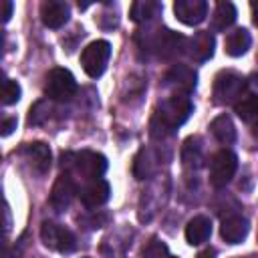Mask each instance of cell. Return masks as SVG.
Here are the masks:
<instances>
[{"mask_svg":"<svg viewBox=\"0 0 258 258\" xmlns=\"http://www.w3.org/2000/svg\"><path fill=\"white\" fill-rule=\"evenodd\" d=\"M191 113V101L187 95L183 93H173L171 97H167L161 107L155 111V115L151 117V135L155 139H163L167 135H171L179 125H183L187 121Z\"/></svg>","mask_w":258,"mask_h":258,"instance_id":"cell-1","label":"cell"},{"mask_svg":"<svg viewBox=\"0 0 258 258\" xmlns=\"http://www.w3.org/2000/svg\"><path fill=\"white\" fill-rule=\"evenodd\" d=\"M107 157L97 153V151H79V153H73V151H67L60 155V167L71 173V175H77L81 179H87V181H93V179H101L103 173L107 171Z\"/></svg>","mask_w":258,"mask_h":258,"instance_id":"cell-2","label":"cell"},{"mask_svg":"<svg viewBox=\"0 0 258 258\" xmlns=\"http://www.w3.org/2000/svg\"><path fill=\"white\" fill-rule=\"evenodd\" d=\"M246 91V79L236 71H222L214 81V101L218 105H236Z\"/></svg>","mask_w":258,"mask_h":258,"instance_id":"cell-3","label":"cell"},{"mask_svg":"<svg viewBox=\"0 0 258 258\" xmlns=\"http://www.w3.org/2000/svg\"><path fill=\"white\" fill-rule=\"evenodd\" d=\"M77 93V81L67 69H52L44 81V95L50 101H71Z\"/></svg>","mask_w":258,"mask_h":258,"instance_id":"cell-4","label":"cell"},{"mask_svg":"<svg viewBox=\"0 0 258 258\" xmlns=\"http://www.w3.org/2000/svg\"><path fill=\"white\" fill-rule=\"evenodd\" d=\"M109 56H111V44L107 40H93L81 52V67L91 79H97L105 73Z\"/></svg>","mask_w":258,"mask_h":258,"instance_id":"cell-5","label":"cell"},{"mask_svg":"<svg viewBox=\"0 0 258 258\" xmlns=\"http://www.w3.org/2000/svg\"><path fill=\"white\" fill-rule=\"evenodd\" d=\"M40 240H42V244L46 248L56 250L60 254H69V252H73L77 248L75 234L69 228H64V226H60L56 222H50V220L42 222V226H40Z\"/></svg>","mask_w":258,"mask_h":258,"instance_id":"cell-6","label":"cell"},{"mask_svg":"<svg viewBox=\"0 0 258 258\" xmlns=\"http://www.w3.org/2000/svg\"><path fill=\"white\" fill-rule=\"evenodd\" d=\"M238 169V157L230 149H220L210 159V183L214 187H224Z\"/></svg>","mask_w":258,"mask_h":258,"instance_id":"cell-7","label":"cell"},{"mask_svg":"<svg viewBox=\"0 0 258 258\" xmlns=\"http://www.w3.org/2000/svg\"><path fill=\"white\" fill-rule=\"evenodd\" d=\"M75 194H77V183H75L73 175L64 171V173H60V175L56 177V181H54V185H52V191H50V206H52L56 212H64V210L71 206Z\"/></svg>","mask_w":258,"mask_h":258,"instance_id":"cell-8","label":"cell"},{"mask_svg":"<svg viewBox=\"0 0 258 258\" xmlns=\"http://www.w3.org/2000/svg\"><path fill=\"white\" fill-rule=\"evenodd\" d=\"M175 18L187 26H196L206 20L208 16V2L206 0H177L173 4Z\"/></svg>","mask_w":258,"mask_h":258,"instance_id":"cell-9","label":"cell"},{"mask_svg":"<svg viewBox=\"0 0 258 258\" xmlns=\"http://www.w3.org/2000/svg\"><path fill=\"white\" fill-rule=\"evenodd\" d=\"M22 157L28 161V165L38 171V173H46L48 167H50V161H52V153H50V147L42 141H32V143H26L22 149H20Z\"/></svg>","mask_w":258,"mask_h":258,"instance_id":"cell-10","label":"cell"},{"mask_svg":"<svg viewBox=\"0 0 258 258\" xmlns=\"http://www.w3.org/2000/svg\"><path fill=\"white\" fill-rule=\"evenodd\" d=\"M71 8L62 0H46L40 4V20L46 28H60L69 22Z\"/></svg>","mask_w":258,"mask_h":258,"instance_id":"cell-11","label":"cell"},{"mask_svg":"<svg viewBox=\"0 0 258 258\" xmlns=\"http://www.w3.org/2000/svg\"><path fill=\"white\" fill-rule=\"evenodd\" d=\"M196 79H198V75H196V71L191 67H187V64H173L167 71V75H165V85L173 87L177 93L187 95L196 87Z\"/></svg>","mask_w":258,"mask_h":258,"instance_id":"cell-12","label":"cell"},{"mask_svg":"<svg viewBox=\"0 0 258 258\" xmlns=\"http://www.w3.org/2000/svg\"><path fill=\"white\" fill-rule=\"evenodd\" d=\"M79 196H81V202H83L85 208H89V210L101 208V206L109 200V196H111L109 181L103 179V177H101V179H93V181H89V183L79 191Z\"/></svg>","mask_w":258,"mask_h":258,"instance_id":"cell-13","label":"cell"},{"mask_svg":"<svg viewBox=\"0 0 258 258\" xmlns=\"http://www.w3.org/2000/svg\"><path fill=\"white\" fill-rule=\"evenodd\" d=\"M185 52L194 58V60H208L214 54V36L210 30H200L196 32L187 42H185Z\"/></svg>","mask_w":258,"mask_h":258,"instance_id":"cell-14","label":"cell"},{"mask_svg":"<svg viewBox=\"0 0 258 258\" xmlns=\"http://www.w3.org/2000/svg\"><path fill=\"white\" fill-rule=\"evenodd\" d=\"M248 230L250 224L242 216H228L220 226V234L228 244H240L248 236Z\"/></svg>","mask_w":258,"mask_h":258,"instance_id":"cell-15","label":"cell"},{"mask_svg":"<svg viewBox=\"0 0 258 258\" xmlns=\"http://www.w3.org/2000/svg\"><path fill=\"white\" fill-rule=\"evenodd\" d=\"M210 236H212V220L208 216L200 214V216H194L187 222V226H185V240H187V244H191V246L204 244Z\"/></svg>","mask_w":258,"mask_h":258,"instance_id":"cell-16","label":"cell"},{"mask_svg":"<svg viewBox=\"0 0 258 258\" xmlns=\"http://www.w3.org/2000/svg\"><path fill=\"white\" fill-rule=\"evenodd\" d=\"M250 44H252L250 32H248L246 28H236V30H232V32L226 36V40H224V50H226V54H230V56H242V54H246V50L250 48Z\"/></svg>","mask_w":258,"mask_h":258,"instance_id":"cell-17","label":"cell"},{"mask_svg":"<svg viewBox=\"0 0 258 258\" xmlns=\"http://www.w3.org/2000/svg\"><path fill=\"white\" fill-rule=\"evenodd\" d=\"M212 135L222 143V145H232L236 141V125L230 119V115H218L210 123Z\"/></svg>","mask_w":258,"mask_h":258,"instance_id":"cell-18","label":"cell"},{"mask_svg":"<svg viewBox=\"0 0 258 258\" xmlns=\"http://www.w3.org/2000/svg\"><path fill=\"white\" fill-rule=\"evenodd\" d=\"M161 12V4L153 0H137L129 8V16L133 22H149Z\"/></svg>","mask_w":258,"mask_h":258,"instance_id":"cell-19","label":"cell"},{"mask_svg":"<svg viewBox=\"0 0 258 258\" xmlns=\"http://www.w3.org/2000/svg\"><path fill=\"white\" fill-rule=\"evenodd\" d=\"M236 20V6L232 2H224L220 0L214 8V14H212V26L216 30H226L228 26H232Z\"/></svg>","mask_w":258,"mask_h":258,"instance_id":"cell-20","label":"cell"},{"mask_svg":"<svg viewBox=\"0 0 258 258\" xmlns=\"http://www.w3.org/2000/svg\"><path fill=\"white\" fill-rule=\"evenodd\" d=\"M236 115L246 121V123H254L258 119V95H246L242 97L236 105H234Z\"/></svg>","mask_w":258,"mask_h":258,"instance_id":"cell-21","label":"cell"},{"mask_svg":"<svg viewBox=\"0 0 258 258\" xmlns=\"http://www.w3.org/2000/svg\"><path fill=\"white\" fill-rule=\"evenodd\" d=\"M157 159L155 157H151V151H147V149H141L139 151V155L135 157V165H133V169H139L141 165H143V169L137 173V179H145L147 175H151L153 171H155V167H157V163H155Z\"/></svg>","mask_w":258,"mask_h":258,"instance_id":"cell-22","label":"cell"},{"mask_svg":"<svg viewBox=\"0 0 258 258\" xmlns=\"http://www.w3.org/2000/svg\"><path fill=\"white\" fill-rule=\"evenodd\" d=\"M181 157H183V163L185 165H196L202 161V145H200V137H189L185 143H183V151H181Z\"/></svg>","mask_w":258,"mask_h":258,"instance_id":"cell-23","label":"cell"},{"mask_svg":"<svg viewBox=\"0 0 258 258\" xmlns=\"http://www.w3.org/2000/svg\"><path fill=\"white\" fill-rule=\"evenodd\" d=\"M143 258H167V246L159 238H151L143 248H141Z\"/></svg>","mask_w":258,"mask_h":258,"instance_id":"cell-24","label":"cell"},{"mask_svg":"<svg viewBox=\"0 0 258 258\" xmlns=\"http://www.w3.org/2000/svg\"><path fill=\"white\" fill-rule=\"evenodd\" d=\"M20 85L12 79H4L2 83V103L4 105H14L20 99Z\"/></svg>","mask_w":258,"mask_h":258,"instance_id":"cell-25","label":"cell"},{"mask_svg":"<svg viewBox=\"0 0 258 258\" xmlns=\"http://www.w3.org/2000/svg\"><path fill=\"white\" fill-rule=\"evenodd\" d=\"M48 111H46V103L44 101H38L32 109H30V115H28V123L30 125H40L48 115H46Z\"/></svg>","mask_w":258,"mask_h":258,"instance_id":"cell-26","label":"cell"},{"mask_svg":"<svg viewBox=\"0 0 258 258\" xmlns=\"http://www.w3.org/2000/svg\"><path fill=\"white\" fill-rule=\"evenodd\" d=\"M16 123H18L16 117H4V119H2V127H0V129H2V135H4V137L10 135V133L16 129Z\"/></svg>","mask_w":258,"mask_h":258,"instance_id":"cell-27","label":"cell"},{"mask_svg":"<svg viewBox=\"0 0 258 258\" xmlns=\"http://www.w3.org/2000/svg\"><path fill=\"white\" fill-rule=\"evenodd\" d=\"M10 16H12V2H10V0H6V2H4V14H2V20H4V22H8V20H10Z\"/></svg>","mask_w":258,"mask_h":258,"instance_id":"cell-28","label":"cell"},{"mask_svg":"<svg viewBox=\"0 0 258 258\" xmlns=\"http://www.w3.org/2000/svg\"><path fill=\"white\" fill-rule=\"evenodd\" d=\"M196 258H216V250H214V248H206V250H202Z\"/></svg>","mask_w":258,"mask_h":258,"instance_id":"cell-29","label":"cell"},{"mask_svg":"<svg viewBox=\"0 0 258 258\" xmlns=\"http://www.w3.org/2000/svg\"><path fill=\"white\" fill-rule=\"evenodd\" d=\"M250 8H252V22L258 26V2H252Z\"/></svg>","mask_w":258,"mask_h":258,"instance_id":"cell-30","label":"cell"},{"mask_svg":"<svg viewBox=\"0 0 258 258\" xmlns=\"http://www.w3.org/2000/svg\"><path fill=\"white\" fill-rule=\"evenodd\" d=\"M252 133H254V135L258 137V119H256V121L252 123Z\"/></svg>","mask_w":258,"mask_h":258,"instance_id":"cell-31","label":"cell"},{"mask_svg":"<svg viewBox=\"0 0 258 258\" xmlns=\"http://www.w3.org/2000/svg\"><path fill=\"white\" fill-rule=\"evenodd\" d=\"M167 258H177V256H167Z\"/></svg>","mask_w":258,"mask_h":258,"instance_id":"cell-32","label":"cell"}]
</instances>
